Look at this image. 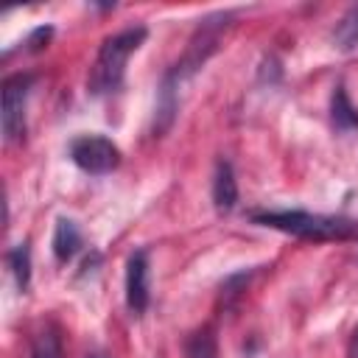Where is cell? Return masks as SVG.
<instances>
[{
	"mask_svg": "<svg viewBox=\"0 0 358 358\" xmlns=\"http://www.w3.org/2000/svg\"><path fill=\"white\" fill-rule=\"evenodd\" d=\"M260 227H271L305 241H352L358 238V221L341 215H319L305 210H255L249 215Z\"/></svg>",
	"mask_w": 358,
	"mask_h": 358,
	"instance_id": "1",
	"label": "cell"
},
{
	"mask_svg": "<svg viewBox=\"0 0 358 358\" xmlns=\"http://www.w3.org/2000/svg\"><path fill=\"white\" fill-rule=\"evenodd\" d=\"M145 34L148 31L143 25H137V28H126V31L103 39V45L98 50V59H95V64L90 70V78H87V87H90L92 95H109V92L120 90L126 62L143 45Z\"/></svg>",
	"mask_w": 358,
	"mask_h": 358,
	"instance_id": "2",
	"label": "cell"
},
{
	"mask_svg": "<svg viewBox=\"0 0 358 358\" xmlns=\"http://www.w3.org/2000/svg\"><path fill=\"white\" fill-rule=\"evenodd\" d=\"M232 20V14L229 11H224V14H213V17H207V20H201V25L193 31V36H190V42H187V50H185V56L176 62V67L168 73L173 81L176 78H185V76H190V73H196L215 50H218V42H221V34L232 25L229 22Z\"/></svg>",
	"mask_w": 358,
	"mask_h": 358,
	"instance_id": "3",
	"label": "cell"
},
{
	"mask_svg": "<svg viewBox=\"0 0 358 358\" xmlns=\"http://www.w3.org/2000/svg\"><path fill=\"white\" fill-rule=\"evenodd\" d=\"M70 157H73V162H76L81 171L95 173V176L115 171L117 162H120V151H117V145H115L112 140L101 137V134H84V137H76V140L70 143Z\"/></svg>",
	"mask_w": 358,
	"mask_h": 358,
	"instance_id": "4",
	"label": "cell"
},
{
	"mask_svg": "<svg viewBox=\"0 0 358 358\" xmlns=\"http://www.w3.org/2000/svg\"><path fill=\"white\" fill-rule=\"evenodd\" d=\"M34 84V76L14 73L3 81V134L6 140H20L25 134V98Z\"/></svg>",
	"mask_w": 358,
	"mask_h": 358,
	"instance_id": "5",
	"label": "cell"
},
{
	"mask_svg": "<svg viewBox=\"0 0 358 358\" xmlns=\"http://www.w3.org/2000/svg\"><path fill=\"white\" fill-rule=\"evenodd\" d=\"M126 305L131 313L148 308V255L145 249L134 252L126 263Z\"/></svg>",
	"mask_w": 358,
	"mask_h": 358,
	"instance_id": "6",
	"label": "cell"
},
{
	"mask_svg": "<svg viewBox=\"0 0 358 358\" xmlns=\"http://www.w3.org/2000/svg\"><path fill=\"white\" fill-rule=\"evenodd\" d=\"M213 204L221 213H229L238 204V182L232 173V165L227 159H221L215 165V176H213Z\"/></svg>",
	"mask_w": 358,
	"mask_h": 358,
	"instance_id": "7",
	"label": "cell"
},
{
	"mask_svg": "<svg viewBox=\"0 0 358 358\" xmlns=\"http://www.w3.org/2000/svg\"><path fill=\"white\" fill-rule=\"evenodd\" d=\"M330 123L336 131H355L358 129V109L352 106L344 87H336L330 95Z\"/></svg>",
	"mask_w": 358,
	"mask_h": 358,
	"instance_id": "8",
	"label": "cell"
},
{
	"mask_svg": "<svg viewBox=\"0 0 358 358\" xmlns=\"http://www.w3.org/2000/svg\"><path fill=\"white\" fill-rule=\"evenodd\" d=\"M81 249V232L70 218H59L56 229H53V255L56 260H70L76 252Z\"/></svg>",
	"mask_w": 358,
	"mask_h": 358,
	"instance_id": "9",
	"label": "cell"
},
{
	"mask_svg": "<svg viewBox=\"0 0 358 358\" xmlns=\"http://www.w3.org/2000/svg\"><path fill=\"white\" fill-rule=\"evenodd\" d=\"M333 42L338 50H352L358 48V6H352L336 25L333 31Z\"/></svg>",
	"mask_w": 358,
	"mask_h": 358,
	"instance_id": "10",
	"label": "cell"
},
{
	"mask_svg": "<svg viewBox=\"0 0 358 358\" xmlns=\"http://www.w3.org/2000/svg\"><path fill=\"white\" fill-rule=\"evenodd\" d=\"M6 263H8V268H11L14 280H17V285L25 291L28 282H31V252H28V243L14 246V249L6 255Z\"/></svg>",
	"mask_w": 358,
	"mask_h": 358,
	"instance_id": "11",
	"label": "cell"
},
{
	"mask_svg": "<svg viewBox=\"0 0 358 358\" xmlns=\"http://www.w3.org/2000/svg\"><path fill=\"white\" fill-rule=\"evenodd\" d=\"M185 352H187V358H218V344H215L213 330H210V327L196 330V333L187 338Z\"/></svg>",
	"mask_w": 358,
	"mask_h": 358,
	"instance_id": "12",
	"label": "cell"
},
{
	"mask_svg": "<svg viewBox=\"0 0 358 358\" xmlns=\"http://www.w3.org/2000/svg\"><path fill=\"white\" fill-rule=\"evenodd\" d=\"M31 358H62V344H59V336L45 330L34 338V347H31Z\"/></svg>",
	"mask_w": 358,
	"mask_h": 358,
	"instance_id": "13",
	"label": "cell"
},
{
	"mask_svg": "<svg viewBox=\"0 0 358 358\" xmlns=\"http://www.w3.org/2000/svg\"><path fill=\"white\" fill-rule=\"evenodd\" d=\"M347 358H358V327L352 330L350 336V344H347Z\"/></svg>",
	"mask_w": 358,
	"mask_h": 358,
	"instance_id": "14",
	"label": "cell"
},
{
	"mask_svg": "<svg viewBox=\"0 0 358 358\" xmlns=\"http://www.w3.org/2000/svg\"><path fill=\"white\" fill-rule=\"evenodd\" d=\"M87 358H109V355H103V352H92V355H87Z\"/></svg>",
	"mask_w": 358,
	"mask_h": 358,
	"instance_id": "15",
	"label": "cell"
}]
</instances>
